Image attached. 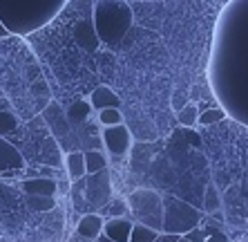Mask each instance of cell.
<instances>
[{"label": "cell", "instance_id": "1", "mask_svg": "<svg viewBox=\"0 0 248 242\" xmlns=\"http://www.w3.org/2000/svg\"><path fill=\"white\" fill-rule=\"evenodd\" d=\"M208 81L228 117L248 126V0H228L217 16Z\"/></svg>", "mask_w": 248, "mask_h": 242}, {"label": "cell", "instance_id": "2", "mask_svg": "<svg viewBox=\"0 0 248 242\" xmlns=\"http://www.w3.org/2000/svg\"><path fill=\"white\" fill-rule=\"evenodd\" d=\"M67 0H0V18L14 36L43 29L63 12Z\"/></svg>", "mask_w": 248, "mask_h": 242}, {"label": "cell", "instance_id": "3", "mask_svg": "<svg viewBox=\"0 0 248 242\" xmlns=\"http://www.w3.org/2000/svg\"><path fill=\"white\" fill-rule=\"evenodd\" d=\"M94 32L105 45H114L132 27V7L125 0H96L94 2Z\"/></svg>", "mask_w": 248, "mask_h": 242}, {"label": "cell", "instance_id": "4", "mask_svg": "<svg viewBox=\"0 0 248 242\" xmlns=\"http://www.w3.org/2000/svg\"><path fill=\"white\" fill-rule=\"evenodd\" d=\"M130 213L134 215L137 222L145 226H152L159 233L163 231V197L150 189H137L127 197Z\"/></svg>", "mask_w": 248, "mask_h": 242}, {"label": "cell", "instance_id": "5", "mask_svg": "<svg viewBox=\"0 0 248 242\" xmlns=\"http://www.w3.org/2000/svg\"><path fill=\"white\" fill-rule=\"evenodd\" d=\"M202 222V213L190 204L177 200V197H163V231L186 236L197 229Z\"/></svg>", "mask_w": 248, "mask_h": 242}, {"label": "cell", "instance_id": "6", "mask_svg": "<svg viewBox=\"0 0 248 242\" xmlns=\"http://www.w3.org/2000/svg\"><path fill=\"white\" fill-rule=\"evenodd\" d=\"M85 200L87 207H108L112 200V186H110V173L108 168L101 173L87 175L85 177Z\"/></svg>", "mask_w": 248, "mask_h": 242}, {"label": "cell", "instance_id": "7", "mask_svg": "<svg viewBox=\"0 0 248 242\" xmlns=\"http://www.w3.org/2000/svg\"><path fill=\"white\" fill-rule=\"evenodd\" d=\"M101 139H103L105 150L114 157H123L127 150H130V146H132V135H130V130H127L125 123L103 128Z\"/></svg>", "mask_w": 248, "mask_h": 242}, {"label": "cell", "instance_id": "8", "mask_svg": "<svg viewBox=\"0 0 248 242\" xmlns=\"http://www.w3.org/2000/svg\"><path fill=\"white\" fill-rule=\"evenodd\" d=\"M25 168V157L20 155V150L12 146L5 137H0V173L5 171H23Z\"/></svg>", "mask_w": 248, "mask_h": 242}, {"label": "cell", "instance_id": "9", "mask_svg": "<svg viewBox=\"0 0 248 242\" xmlns=\"http://www.w3.org/2000/svg\"><path fill=\"white\" fill-rule=\"evenodd\" d=\"M132 229H134V222L130 218H110L105 220L103 236H108L114 242H130Z\"/></svg>", "mask_w": 248, "mask_h": 242}, {"label": "cell", "instance_id": "10", "mask_svg": "<svg viewBox=\"0 0 248 242\" xmlns=\"http://www.w3.org/2000/svg\"><path fill=\"white\" fill-rule=\"evenodd\" d=\"M20 189L27 193L29 197H54L56 195V182L49 177H31V179H25Z\"/></svg>", "mask_w": 248, "mask_h": 242}, {"label": "cell", "instance_id": "11", "mask_svg": "<svg viewBox=\"0 0 248 242\" xmlns=\"http://www.w3.org/2000/svg\"><path fill=\"white\" fill-rule=\"evenodd\" d=\"M103 226H105V220L98 213H85L78 220V225H76V233L83 236L85 240H98L103 236Z\"/></svg>", "mask_w": 248, "mask_h": 242}, {"label": "cell", "instance_id": "12", "mask_svg": "<svg viewBox=\"0 0 248 242\" xmlns=\"http://www.w3.org/2000/svg\"><path fill=\"white\" fill-rule=\"evenodd\" d=\"M90 104H92L94 110H105V108H121V99L119 94L108 86H98L92 94H90Z\"/></svg>", "mask_w": 248, "mask_h": 242}, {"label": "cell", "instance_id": "13", "mask_svg": "<svg viewBox=\"0 0 248 242\" xmlns=\"http://www.w3.org/2000/svg\"><path fill=\"white\" fill-rule=\"evenodd\" d=\"M65 168H67V175H69V179H72V182L83 179L87 175L85 153H76V150L67 153V155H65Z\"/></svg>", "mask_w": 248, "mask_h": 242}, {"label": "cell", "instance_id": "14", "mask_svg": "<svg viewBox=\"0 0 248 242\" xmlns=\"http://www.w3.org/2000/svg\"><path fill=\"white\" fill-rule=\"evenodd\" d=\"M85 164H87V175L101 173L108 168V159L101 150H85Z\"/></svg>", "mask_w": 248, "mask_h": 242}, {"label": "cell", "instance_id": "15", "mask_svg": "<svg viewBox=\"0 0 248 242\" xmlns=\"http://www.w3.org/2000/svg\"><path fill=\"white\" fill-rule=\"evenodd\" d=\"M92 110L94 108H92L90 101H74V104L67 108V119L72 121V123H83Z\"/></svg>", "mask_w": 248, "mask_h": 242}, {"label": "cell", "instance_id": "16", "mask_svg": "<svg viewBox=\"0 0 248 242\" xmlns=\"http://www.w3.org/2000/svg\"><path fill=\"white\" fill-rule=\"evenodd\" d=\"M199 115H202V112H199V108H197L195 104H190V101H188V104H186L184 108L177 112V121H179L184 128H192L195 123H199Z\"/></svg>", "mask_w": 248, "mask_h": 242}, {"label": "cell", "instance_id": "17", "mask_svg": "<svg viewBox=\"0 0 248 242\" xmlns=\"http://www.w3.org/2000/svg\"><path fill=\"white\" fill-rule=\"evenodd\" d=\"M159 238V231L152 229V226H145L141 222H134L132 236H130V242H155Z\"/></svg>", "mask_w": 248, "mask_h": 242}, {"label": "cell", "instance_id": "18", "mask_svg": "<svg viewBox=\"0 0 248 242\" xmlns=\"http://www.w3.org/2000/svg\"><path fill=\"white\" fill-rule=\"evenodd\" d=\"M203 208H206V213H217L221 208V195L213 184L206 186V193H203Z\"/></svg>", "mask_w": 248, "mask_h": 242}, {"label": "cell", "instance_id": "19", "mask_svg": "<svg viewBox=\"0 0 248 242\" xmlns=\"http://www.w3.org/2000/svg\"><path fill=\"white\" fill-rule=\"evenodd\" d=\"M98 123L103 128L108 126H121L123 123V115H121V108H105L98 112Z\"/></svg>", "mask_w": 248, "mask_h": 242}, {"label": "cell", "instance_id": "20", "mask_svg": "<svg viewBox=\"0 0 248 242\" xmlns=\"http://www.w3.org/2000/svg\"><path fill=\"white\" fill-rule=\"evenodd\" d=\"M226 117H228V112H226L221 105H217V108L203 110L202 115H199V123H202V126H213V123H219V121H224Z\"/></svg>", "mask_w": 248, "mask_h": 242}, {"label": "cell", "instance_id": "21", "mask_svg": "<svg viewBox=\"0 0 248 242\" xmlns=\"http://www.w3.org/2000/svg\"><path fill=\"white\" fill-rule=\"evenodd\" d=\"M108 211H110V218H127V213H130V204H127V200H110V204H108Z\"/></svg>", "mask_w": 248, "mask_h": 242}, {"label": "cell", "instance_id": "22", "mask_svg": "<svg viewBox=\"0 0 248 242\" xmlns=\"http://www.w3.org/2000/svg\"><path fill=\"white\" fill-rule=\"evenodd\" d=\"M56 207L54 197H29V208L34 211H52Z\"/></svg>", "mask_w": 248, "mask_h": 242}, {"label": "cell", "instance_id": "23", "mask_svg": "<svg viewBox=\"0 0 248 242\" xmlns=\"http://www.w3.org/2000/svg\"><path fill=\"white\" fill-rule=\"evenodd\" d=\"M16 123H18V119L12 112H2V110H0V137L7 133H12L14 128H16Z\"/></svg>", "mask_w": 248, "mask_h": 242}, {"label": "cell", "instance_id": "24", "mask_svg": "<svg viewBox=\"0 0 248 242\" xmlns=\"http://www.w3.org/2000/svg\"><path fill=\"white\" fill-rule=\"evenodd\" d=\"M83 195H85V177L83 179H76L74 182V189H72V197H74V207L81 211L85 204H83Z\"/></svg>", "mask_w": 248, "mask_h": 242}, {"label": "cell", "instance_id": "25", "mask_svg": "<svg viewBox=\"0 0 248 242\" xmlns=\"http://www.w3.org/2000/svg\"><path fill=\"white\" fill-rule=\"evenodd\" d=\"M179 240H181L179 233H168V231H161L155 242H179Z\"/></svg>", "mask_w": 248, "mask_h": 242}, {"label": "cell", "instance_id": "26", "mask_svg": "<svg viewBox=\"0 0 248 242\" xmlns=\"http://www.w3.org/2000/svg\"><path fill=\"white\" fill-rule=\"evenodd\" d=\"M206 242H231V238L226 236V233H221V231H213V233L206 238Z\"/></svg>", "mask_w": 248, "mask_h": 242}, {"label": "cell", "instance_id": "27", "mask_svg": "<svg viewBox=\"0 0 248 242\" xmlns=\"http://www.w3.org/2000/svg\"><path fill=\"white\" fill-rule=\"evenodd\" d=\"M7 36H12V32H9V27H7V25L2 23V18H0V38H7Z\"/></svg>", "mask_w": 248, "mask_h": 242}, {"label": "cell", "instance_id": "28", "mask_svg": "<svg viewBox=\"0 0 248 242\" xmlns=\"http://www.w3.org/2000/svg\"><path fill=\"white\" fill-rule=\"evenodd\" d=\"M96 242H114V240H110V238H108V236H101Z\"/></svg>", "mask_w": 248, "mask_h": 242}, {"label": "cell", "instance_id": "29", "mask_svg": "<svg viewBox=\"0 0 248 242\" xmlns=\"http://www.w3.org/2000/svg\"><path fill=\"white\" fill-rule=\"evenodd\" d=\"M2 195H5V184L0 182V200H2Z\"/></svg>", "mask_w": 248, "mask_h": 242}, {"label": "cell", "instance_id": "30", "mask_svg": "<svg viewBox=\"0 0 248 242\" xmlns=\"http://www.w3.org/2000/svg\"><path fill=\"white\" fill-rule=\"evenodd\" d=\"M179 242H192V240H190L188 236H181V240H179Z\"/></svg>", "mask_w": 248, "mask_h": 242}]
</instances>
